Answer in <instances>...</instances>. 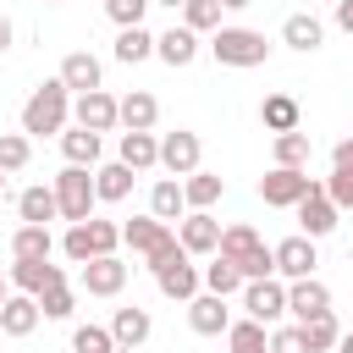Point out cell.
I'll return each instance as SVG.
<instances>
[{
    "label": "cell",
    "instance_id": "obj_1",
    "mask_svg": "<svg viewBox=\"0 0 353 353\" xmlns=\"http://www.w3.org/2000/svg\"><path fill=\"white\" fill-rule=\"evenodd\" d=\"M66 116H72V94H66L61 77H50V83H39V88L28 94V105H22V132H33V138L66 132Z\"/></svg>",
    "mask_w": 353,
    "mask_h": 353
},
{
    "label": "cell",
    "instance_id": "obj_2",
    "mask_svg": "<svg viewBox=\"0 0 353 353\" xmlns=\"http://www.w3.org/2000/svg\"><path fill=\"white\" fill-rule=\"evenodd\" d=\"M121 243H127L132 254H143V259H149V270L182 248V243H176V232H171L165 221H154V215H132V221L121 226Z\"/></svg>",
    "mask_w": 353,
    "mask_h": 353
},
{
    "label": "cell",
    "instance_id": "obj_3",
    "mask_svg": "<svg viewBox=\"0 0 353 353\" xmlns=\"http://www.w3.org/2000/svg\"><path fill=\"white\" fill-rule=\"evenodd\" d=\"M210 55H215L221 66H265L270 44H265V33H254V28H215Z\"/></svg>",
    "mask_w": 353,
    "mask_h": 353
},
{
    "label": "cell",
    "instance_id": "obj_4",
    "mask_svg": "<svg viewBox=\"0 0 353 353\" xmlns=\"http://www.w3.org/2000/svg\"><path fill=\"white\" fill-rule=\"evenodd\" d=\"M116 243H121V226L116 221H83V226H72L66 237H61V248H66V259H77V265H88V259H105V254H116Z\"/></svg>",
    "mask_w": 353,
    "mask_h": 353
},
{
    "label": "cell",
    "instance_id": "obj_5",
    "mask_svg": "<svg viewBox=\"0 0 353 353\" xmlns=\"http://www.w3.org/2000/svg\"><path fill=\"white\" fill-rule=\"evenodd\" d=\"M94 176L83 171V165H66L61 176H55V210H61V221H72V226H83L88 215H94Z\"/></svg>",
    "mask_w": 353,
    "mask_h": 353
},
{
    "label": "cell",
    "instance_id": "obj_6",
    "mask_svg": "<svg viewBox=\"0 0 353 353\" xmlns=\"http://www.w3.org/2000/svg\"><path fill=\"white\" fill-rule=\"evenodd\" d=\"M309 188H314V176H309V171H298V165H276V171H265V176H259V199H265L270 210H292Z\"/></svg>",
    "mask_w": 353,
    "mask_h": 353
},
{
    "label": "cell",
    "instance_id": "obj_7",
    "mask_svg": "<svg viewBox=\"0 0 353 353\" xmlns=\"http://www.w3.org/2000/svg\"><path fill=\"white\" fill-rule=\"evenodd\" d=\"M243 309H248V320L270 325V320L287 314V287H281L276 276H265V281H243Z\"/></svg>",
    "mask_w": 353,
    "mask_h": 353
},
{
    "label": "cell",
    "instance_id": "obj_8",
    "mask_svg": "<svg viewBox=\"0 0 353 353\" xmlns=\"http://www.w3.org/2000/svg\"><path fill=\"white\" fill-rule=\"evenodd\" d=\"M199 154H204V143H199V132H165L160 138V165L171 171V176H193L199 171Z\"/></svg>",
    "mask_w": 353,
    "mask_h": 353
},
{
    "label": "cell",
    "instance_id": "obj_9",
    "mask_svg": "<svg viewBox=\"0 0 353 353\" xmlns=\"http://www.w3.org/2000/svg\"><path fill=\"white\" fill-rule=\"evenodd\" d=\"M176 243H182L188 259H193V254H215V248H221V221H215L210 210H193V215H182Z\"/></svg>",
    "mask_w": 353,
    "mask_h": 353
},
{
    "label": "cell",
    "instance_id": "obj_10",
    "mask_svg": "<svg viewBox=\"0 0 353 353\" xmlns=\"http://www.w3.org/2000/svg\"><path fill=\"white\" fill-rule=\"evenodd\" d=\"M276 254V276H287V281H303V276H314V265H320V254H314V237H287V243H276L270 248Z\"/></svg>",
    "mask_w": 353,
    "mask_h": 353
},
{
    "label": "cell",
    "instance_id": "obj_11",
    "mask_svg": "<svg viewBox=\"0 0 353 353\" xmlns=\"http://www.w3.org/2000/svg\"><path fill=\"white\" fill-rule=\"evenodd\" d=\"M6 281H11L17 292H28V298H39V292H50V287H61V281H66V270H61V265H50V259H17V265L6 270Z\"/></svg>",
    "mask_w": 353,
    "mask_h": 353
},
{
    "label": "cell",
    "instance_id": "obj_12",
    "mask_svg": "<svg viewBox=\"0 0 353 353\" xmlns=\"http://www.w3.org/2000/svg\"><path fill=\"white\" fill-rule=\"evenodd\" d=\"M154 281H160V292H165V298H176V303L199 298V270L188 265V254H182V248H176L171 259H160V265H154Z\"/></svg>",
    "mask_w": 353,
    "mask_h": 353
},
{
    "label": "cell",
    "instance_id": "obj_13",
    "mask_svg": "<svg viewBox=\"0 0 353 353\" xmlns=\"http://www.w3.org/2000/svg\"><path fill=\"white\" fill-rule=\"evenodd\" d=\"M287 314L303 325V320H314V314H331V287L325 281H314V276H303V281H287Z\"/></svg>",
    "mask_w": 353,
    "mask_h": 353
},
{
    "label": "cell",
    "instance_id": "obj_14",
    "mask_svg": "<svg viewBox=\"0 0 353 353\" xmlns=\"http://www.w3.org/2000/svg\"><path fill=\"white\" fill-rule=\"evenodd\" d=\"M292 210H298L303 237H325V232H336V204L325 199V188H320V182H314V188H309V193H303Z\"/></svg>",
    "mask_w": 353,
    "mask_h": 353
},
{
    "label": "cell",
    "instance_id": "obj_15",
    "mask_svg": "<svg viewBox=\"0 0 353 353\" xmlns=\"http://www.w3.org/2000/svg\"><path fill=\"white\" fill-rule=\"evenodd\" d=\"M77 281H83V292H88V298H116V292L127 287V265H121L116 254H105V259H88Z\"/></svg>",
    "mask_w": 353,
    "mask_h": 353
},
{
    "label": "cell",
    "instance_id": "obj_16",
    "mask_svg": "<svg viewBox=\"0 0 353 353\" xmlns=\"http://www.w3.org/2000/svg\"><path fill=\"white\" fill-rule=\"evenodd\" d=\"M188 325H193L199 336H226V325H232V309H226V298H215V292H199V298H188Z\"/></svg>",
    "mask_w": 353,
    "mask_h": 353
},
{
    "label": "cell",
    "instance_id": "obj_17",
    "mask_svg": "<svg viewBox=\"0 0 353 353\" xmlns=\"http://www.w3.org/2000/svg\"><path fill=\"white\" fill-rule=\"evenodd\" d=\"M72 116H77V127H88V132H110V127H116V99H110L105 88L77 94V99H72Z\"/></svg>",
    "mask_w": 353,
    "mask_h": 353
},
{
    "label": "cell",
    "instance_id": "obj_18",
    "mask_svg": "<svg viewBox=\"0 0 353 353\" xmlns=\"http://www.w3.org/2000/svg\"><path fill=\"white\" fill-rule=\"evenodd\" d=\"M116 121H121L127 132H149V127L160 121V99H154L149 88H132L127 99H116Z\"/></svg>",
    "mask_w": 353,
    "mask_h": 353
},
{
    "label": "cell",
    "instance_id": "obj_19",
    "mask_svg": "<svg viewBox=\"0 0 353 353\" xmlns=\"http://www.w3.org/2000/svg\"><path fill=\"white\" fill-rule=\"evenodd\" d=\"M149 331H154V320H149V309H138V303L110 314V336H116V347H143Z\"/></svg>",
    "mask_w": 353,
    "mask_h": 353
},
{
    "label": "cell",
    "instance_id": "obj_20",
    "mask_svg": "<svg viewBox=\"0 0 353 353\" xmlns=\"http://www.w3.org/2000/svg\"><path fill=\"white\" fill-rule=\"evenodd\" d=\"M39 320H44V314H39V298H28V292H11V298L0 303V331H6V336H28Z\"/></svg>",
    "mask_w": 353,
    "mask_h": 353
},
{
    "label": "cell",
    "instance_id": "obj_21",
    "mask_svg": "<svg viewBox=\"0 0 353 353\" xmlns=\"http://www.w3.org/2000/svg\"><path fill=\"white\" fill-rule=\"evenodd\" d=\"M154 55H160L165 66H193V61H199V33H188V28H165V33L154 39Z\"/></svg>",
    "mask_w": 353,
    "mask_h": 353
},
{
    "label": "cell",
    "instance_id": "obj_22",
    "mask_svg": "<svg viewBox=\"0 0 353 353\" xmlns=\"http://www.w3.org/2000/svg\"><path fill=\"white\" fill-rule=\"evenodd\" d=\"M61 83H66V94H94L99 88V61L88 50H72L61 61Z\"/></svg>",
    "mask_w": 353,
    "mask_h": 353
},
{
    "label": "cell",
    "instance_id": "obj_23",
    "mask_svg": "<svg viewBox=\"0 0 353 353\" xmlns=\"http://www.w3.org/2000/svg\"><path fill=\"white\" fill-rule=\"evenodd\" d=\"M127 193H132V171H127L121 160L94 165V199H99V204H121Z\"/></svg>",
    "mask_w": 353,
    "mask_h": 353
},
{
    "label": "cell",
    "instance_id": "obj_24",
    "mask_svg": "<svg viewBox=\"0 0 353 353\" xmlns=\"http://www.w3.org/2000/svg\"><path fill=\"white\" fill-rule=\"evenodd\" d=\"M61 154H66V165H83V171H94V165H99V132H88V127H72V132H61Z\"/></svg>",
    "mask_w": 353,
    "mask_h": 353
},
{
    "label": "cell",
    "instance_id": "obj_25",
    "mask_svg": "<svg viewBox=\"0 0 353 353\" xmlns=\"http://www.w3.org/2000/svg\"><path fill=\"white\" fill-rule=\"evenodd\" d=\"M121 165H127V171L160 165V138H154V132H121Z\"/></svg>",
    "mask_w": 353,
    "mask_h": 353
},
{
    "label": "cell",
    "instance_id": "obj_26",
    "mask_svg": "<svg viewBox=\"0 0 353 353\" xmlns=\"http://www.w3.org/2000/svg\"><path fill=\"white\" fill-rule=\"evenodd\" d=\"M17 210H22V226H50L61 210H55V188H22L17 193Z\"/></svg>",
    "mask_w": 353,
    "mask_h": 353
},
{
    "label": "cell",
    "instance_id": "obj_27",
    "mask_svg": "<svg viewBox=\"0 0 353 353\" xmlns=\"http://www.w3.org/2000/svg\"><path fill=\"white\" fill-rule=\"evenodd\" d=\"M259 121H265L270 132H298L303 110H298V99H292V94H270V99L259 105Z\"/></svg>",
    "mask_w": 353,
    "mask_h": 353
},
{
    "label": "cell",
    "instance_id": "obj_28",
    "mask_svg": "<svg viewBox=\"0 0 353 353\" xmlns=\"http://www.w3.org/2000/svg\"><path fill=\"white\" fill-rule=\"evenodd\" d=\"M281 39H287L292 50H303V55H309V50H320V39H325V28H320V22L309 17V11H292V17L281 22Z\"/></svg>",
    "mask_w": 353,
    "mask_h": 353
},
{
    "label": "cell",
    "instance_id": "obj_29",
    "mask_svg": "<svg viewBox=\"0 0 353 353\" xmlns=\"http://www.w3.org/2000/svg\"><path fill=\"white\" fill-rule=\"evenodd\" d=\"M221 193H226V182H221L215 171H193V176L182 182V204H188V210H210Z\"/></svg>",
    "mask_w": 353,
    "mask_h": 353
},
{
    "label": "cell",
    "instance_id": "obj_30",
    "mask_svg": "<svg viewBox=\"0 0 353 353\" xmlns=\"http://www.w3.org/2000/svg\"><path fill=\"white\" fill-rule=\"evenodd\" d=\"M182 210H188V204H182V182H171V176H160V182L149 188V215L171 226V221H176Z\"/></svg>",
    "mask_w": 353,
    "mask_h": 353
},
{
    "label": "cell",
    "instance_id": "obj_31",
    "mask_svg": "<svg viewBox=\"0 0 353 353\" xmlns=\"http://www.w3.org/2000/svg\"><path fill=\"white\" fill-rule=\"evenodd\" d=\"M50 248H55L50 226H17L11 232V259H50Z\"/></svg>",
    "mask_w": 353,
    "mask_h": 353
},
{
    "label": "cell",
    "instance_id": "obj_32",
    "mask_svg": "<svg viewBox=\"0 0 353 353\" xmlns=\"http://www.w3.org/2000/svg\"><path fill=\"white\" fill-rule=\"evenodd\" d=\"M215 298H232V292H243V276H237V265L226 259V254H215V265H204V276H199Z\"/></svg>",
    "mask_w": 353,
    "mask_h": 353
},
{
    "label": "cell",
    "instance_id": "obj_33",
    "mask_svg": "<svg viewBox=\"0 0 353 353\" xmlns=\"http://www.w3.org/2000/svg\"><path fill=\"white\" fill-rule=\"evenodd\" d=\"M226 342H232V353H270V336H265L259 320H232L226 325Z\"/></svg>",
    "mask_w": 353,
    "mask_h": 353
},
{
    "label": "cell",
    "instance_id": "obj_34",
    "mask_svg": "<svg viewBox=\"0 0 353 353\" xmlns=\"http://www.w3.org/2000/svg\"><path fill=\"white\" fill-rule=\"evenodd\" d=\"M149 55H154V33H149V28H121V39H116V61L138 66V61H149Z\"/></svg>",
    "mask_w": 353,
    "mask_h": 353
},
{
    "label": "cell",
    "instance_id": "obj_35",
    "mask_svg": "<svg viewBox=\"0 0 353 353\" xmlns=\"http://www.w3.org/2000/svg\"><path fill=\"white\" fill-rule=\"evenodd\" d=\"M298 331H303L309 353H325V347H336V342H342V325H336V314H314V320H303Z\"/></svg>",
    "mask_w": 353,
    "mask_h": 353
},
{
    "label": "cell",
    "instance_id": "obj_36",
    "mask_svg": "<svg viewBox=\"0 0 353 353\" xmlns=\"http://www.w3.org/2000/svg\"><path fill=\"white\" fill-rule=\"evenodd\" d=\"M182 28H188V33L221 28V0H182Z\"/></svg>",
    "mask_w": 353,
    "mask_h": 353
},
{
    "label": "cell",
    "instance_id": "obj_37",
    "mask_svg": "<svg viewBox=\"0 0 353 353\" xmlns=\"http://www.w3.org/2000/svg\"><path fill=\"white\" fill-rule=\"evenodd\" d=\"M276 165H309V132H276Z\"/></svg>",
    "mask_w": 353,
    "mask_h": 353
},
{
    "label": "cell",
    "instance_id": "obj_38",
    "mask_svg": "<svg viewBox=\"0 0 353 353\" xmlns=\"http://www.w3.org/2000/svg\"><path fill=\"white\" fill-rule=\"evenodd\" d=\"M254 248H259V232H254V226H221V248H215V254L243 259V254H254Z\"/></svg>",
    "mask_w": 353,
    "mask_h": 353
},
{
    "label": "cell",
    "instance_id": "obj_39",
    "mask_svg": "<svg viewBox=\"0 0 353 353\" xmlns=\"http://www.w3.org/2000/svg\"><path fill=\"white\" fill-rule=\"evenodd\" d=\"M72 353H116V336H110V325H77V336H72Z\"/></svg>",
    "mask_w": 353,
    "mask_h": 353
},
{
    "label": "cell",
    "instance_id": "obj_40",
    "mask_svg": "<svg viewBox=\"0 0 353 353\" xmlns=\"http://www.w3.org/2000/svg\"><path fill=\"white\" fill-rule=\"evenodd\" d=\"M28 154H33V143L22 132H0V171H22Z\"/></svg>",
    "mask_w": 353,
    "mask_h": 353
},
{
    "label": "cell",
    "instance_id": "obj_41",
    "mask_svg": "<svg viewBox=\"0 0 353 353\" xmlns=\"http://www.w3.org/2000/svg\"><path fill=\"white\" fill-rule=\"evenodd\" d=\"M320 188H325V199H331L336 210H353V165H336Z\"/></svg>",
    "mask_w": 353,
    "mask_h": 353
},
{
    "label": "cell",
    "instance_id": "obj_42",
    "mask_svg": "<svg viewBox=\"0 0 353 353\" xmlns=\"http://www.w3.org/2000/svg\"><path fill=\"white\" fill-rule=\"evenodd\" d=\"M39 314H44V320H66V314H72V287L61 281V287L39 292Z\"/></svg>",
    "mask_w": 353,
    "mask_h": 353
},
{
    "label": "cell",
    "instance_id": "obj_43",
    "mask_svg": "<svg viewBox=\"0 0 353 353\" xmlns=\"http://www.w3.org/2000/svg\"><path fill=\"white\" fill-rule=\"evenodd\" d=\"M105 11H110V22H116V28H143V11H149V0H110Z\"/></svg>",
    "mask_w": 353,
    "mask_h": 353
},
{
    "label": "cell",
    "instance_id": "obj_44",
    "mask_svg": "<svg viewBox=\"0 0 353 353\" xmlns=\"http://www.w3.org/2000/svg\"><path fill=\"white\" fill-rule=\"evenodd\" d=\"M270 353H309V342L298 325H281V331H270Z\"/></svg>",
    "mask_w": 353,
    "mask_h": 353
},
{
    "label": "cell",
    "instance_id": "obj_45",
    "mask_svg": "<svg viewBox=\"0 0 353 353\" xmlns=\"http://www.w3.org/2000/svg\"><path fill=\"white\" fill-rule=\"evenodd\" d=\"M336 28L353 33V0H336Z\"/></svg>",
    "mask_w": 353,
    "mask_h": 353
},
{
    "label": "cell",
    "instance_id": "obj_46",
    "mask_svg": "<svg viewBox=\"0 0 353 353\" xmlns=\"http://www.w3.org/2000/svg\"><path fill=\"white\" fill-rule=\"evenodd\" d=\"M331 160H336V165H353V138H342V143L331 149Z\"/></svg>",
    "mask_w": 353,
    "mask_h": 353
},
{
    "label": "cell",
    "instance_id": "obj_47",
    "mask_svg": "<svg viewBox=\"0 0 353 353\" xmlns=\"http://www.w3.org/2000/svg\"><path fill=\"white\" fill-rule=\"evenodd\" d=\"M6 44H11V22L0 17V50H6Z\"/></svg>",
    "mask_w": 353,
    "mask_h": 353
},
{
    "label": "cell",
    "instance_id": "obj_48",
    "mask_svg": "<svg viewBox=\"0 0 353 353\" xmlns=\"http://www.w3.org/2000/svg\"><path fill=\"white\" fill-rule=\"evenodd\" d=\"M243 6H254V0H221V11H243Z\"/></svg>",
    "mask_w": 353,
    "mask_h": 353
},
{
    "label": "cell",
    "instance_id": "obj_49",
    "mask_svg": "<svg viewBox=\"0 0 353 353\" xmlns=\"http://www.w3.org/2000/svg\"><path fill=\"white\" fill-rule=\"evenodd\" d=\"M336 353H353V331H347V336H342V342H336Z\"/></svg>",
    "mask_w": 353,
    "mask_h": 353
},
{
    "label": "cell",
    "instance_id": "obj_50",
    "mask_svg": "<svg viewBox=\"0 0 353 353\" xmlns=\"http://www.w3.org/2000/svg\"><path fill=\"white\" fill-rule=\"evenodd\" d=\"M6 298H11V281H6V270H0V303H6Z\"/></svg>",
    "mask_w": 353,
    "mask_h": 353
},
{
    "label": "cell",
    "instance_id": "obj_51",
    "mask_svg": "<svg viewBox=\"0 0 353 353\" xmlns=\"http://www.w3.org/2000/svg\"><path fill=\"white\" fill-rule=\"evenodd\" d=\"M149 6H171V11H176V6H182V0H149Z\"/></svg>",
    "mask_w": 353,
    "mask_h": 353
},
{
    "label": "cell",
    "instance_id": "obj_52",
    "mask_svg": "<svg viewBox=\"0 0 353 353\" xmlns=\"http://www.w3.org/2000/svg\"><path fill=\"white\" fill-rule=\"evenodd\" d=\"M0 193H6V171H0Z\"/></svg>",
    "mask_w": 353,
    "mask_h": 353
},
{
    "label": "cell",
    "instance_id": "obj_53",
    "mask_svg": "<svg viewBox=\"0 0 353 353\" xmlns=\"http://www.w3.org/2000/svg\"><path fill=\"white\" fill-rule=\"evenodd\" d=\"M116 353H138V347H116Z\"/></svg>",
    "mask_w": 353,
    "mask_h": 353
},
{
    "label": "cell",
    "instance_id": "obj_54",
    "mask_svg": "<svg viewBox=\"0 0 353 353\" xmlns=\"http://www.w3.org/2000/svg\"><path fill=\"white\" fill-rule=\"evenodd\" d=\"M55 6H61V0H55Z\"/></svg>",
    "mask_w": 353,
    "mask_h": 353
},
{
    "label": "cell",
    "instance_id": "obj_55",
    "mask_svg": "<svg viewBox=\"0 0 353 353\" xmlns=\"http://www.w3.org/2000/svg\"><path fill=\"white\" fill-rule=\"evenodd\" d=\"M105 6H110V0H105Z\"/></svg>",
    "mask_w": 353,
    "mask_h": 353
}]
</instances>
